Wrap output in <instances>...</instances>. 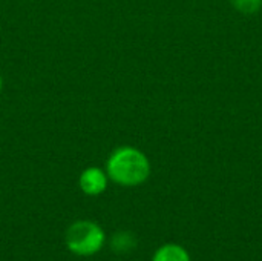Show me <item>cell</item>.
Masks as SVG:
<instances>
[{"label": "cell", "mask_w": 262, "mask_h": 261, "mask_svg": "<svg viewBox=\"0 0 262 261\" xmlns=\"http://www.w3.org/2000/svg\"><path fill=\"white\" fill-rule=\"evenodd\" d=\"M137 246V238L130 232H118L112 238V248L117 252H127Z\"/></svg>", "instance_id": "5b68a950"}, {"label": "cell", "mask_w": 262, "mask_h": 261, "mask_svg": "<svg viewBox=\"0 0 262 261\" xmlns=\"http://www.w3.org/2000/svg\"><path fill=\"white\" fill-rule=\"evenodd\" d=\"M106 174L117 185L129 188L138 186L147 180L150 174V163L140 149L121 146L109 155Z\"/></svg>", "instance_id": "6da1fadb"}, {"label": "cell", "mask_w": 262, "mask_h": 261, "mask_svg": "<svg viewBox=\"0 0 262 261\" xmlns=\"http://www.w3.org/2000/svg\"><path fill=\"white\" fill-rule=\"evenodd\" d=\"M66 248L78 257H92L98 254L104 243L106 234L100 225L89 220H78L66 231Z\"/></svg>", "instance_id": "7a4b0ae2"}, {"label": "cell", "mask_w": 262, "mask_h": 261, "mask_svg": "<svg viewBox=\"0 0 262 261\" xmlns=\"http://www.w3.org/2000/svg\"><path fill=\"white\" fill-rule=\"evenodd\" d=\"M233 2L241 11H246V12L255 11L259 5V0H233Z\"/></svg>", "instance_id": "8992f818"}, {"label": "cell", "mask_w": 262, "mask_h": 261, "mask_svg": "<svg viewBox=\"0 0 262 261\" xmlns=\"http://www.w3.org/2000/svg\"><path fill=\"white\" fill-rule=\"evenodd\" d=\"M152 261H190V255L183 246L175 243H167L163 245L160 249H157Z\"/></svg>", "instance_id": "277c9868"}, {"label": "cell", "mask_w": 262, "mask_h": 261, "mask_svg": "<svg viewBox=\"0 0 262 261\" xmlns=\"http://www.w3.org/2000/svg\"><path fill=\"white\" fill-rule=\"evenodd\" d=\"M107 183H109V177L106 171L95 168V166L86 168L80 174V178H78V186L81 192L89 197L101 195L107 189Z\"/></svg>", "instance_id": "3957f363"}, {"label": "cell", "mask_w": 262, "mask_h": 261, "mask_svg": "<svg viewBox=\"0 0 262 261\" xmlns=\"http://www.w3.org/2000/svg\"><path fill=\"white\" fill-rule=\"evenodd\" d=\"M2 88H3V78H2V74H0V92H2Z\"/></svg>", "instance_id": "52a82bcc"}]
</instances>
